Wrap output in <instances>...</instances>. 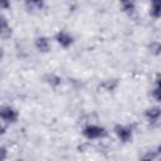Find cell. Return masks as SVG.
<instances>
[{
    "label": "cell",
    "mask_w": 161,
    "mask_h": 161,
    "mask_svg": "<svg viewBox=\"0 0 161 161\" xmlns=\"http://www.w3.org/2000/svg\"><path fill=\"white\" fill-rule=\"evenodd\" d=\"M82 135L88 140H97V138H104L108 135V132L104 127L97 125H87L82 130Z\"/></svg>",
    "instance_id": "1"
},
{
    "label": "cell",
    "mask_w": 161,
    "mask_h": 161,
    "mask_svg": "<svg viewBox=\"0 0 161 161\" xmlns=\"http://www.w3.org/2000/svg\"><path fill=\"white\" fill-rule=\"evenodd\" d=\"M116 136L118 137V140L121 142H130L132 140V136H133V131L131 127L128 126H123V125H116L114 128H113Z\"/></svg>",
    "instance_id": "2"
},
{
    "label": "cell",
    "mask_w": 161,
    "mask_h": 161,
    "mask_svg": "<svg viewBox=\"0 0 161 161\" xmlns=\"http://www.w3.org/2000/svg\"><path fill=\"white\" fill-rule=\"evenodd\" d=\"M0 118L8 123H15L19 118V113L15 108L10 106H4L0 108Z\"/></svg>",
    "instance_id": "3"
},
{
    "label": "cell",
    "mask_w": 161,
    "mask_h": 161,
    "mask_svg": "<svg viewBox=\"0 0 161 161\" xmlns=\"http://www.w3.org/2000/svg\"><path fill=\"white\" fill-rule=\"evenodd\" d=\"M55 40L63 48H69L73 44V36L68 31H65V30H59L55 34Z\"/></svg>",
    "instance_id": "4"
},
{
    "label": "cell",
    "mask_w": 161,
    "mask_h": 161,
    "mask_svg": "<svg viewBox=\"0 0 161 161\" xmlns=\"http://www.w3.org/2000/svg\"><path fill=\"white\" fill-rule=\"evenodd\" d=\"M160 116H161V108L160 107H150L145 111V117L147 118V121L150 123H153V122H157L160 119Z\"/></svg>",
    "instance_id": "5"
},
{
    "label": "cell",
    "mask_w": 161,
    "mask_h": 161,
    "mask_svg": "<svg viewBox=\"0 0 161 161\" xmlns=\"http://www.w3.org/2000/svg\"><path fill=\"white\" fill-rule=\"evenodd\" d=\"M35 48L40 52V53H48L50 50V43L49 39L47 36H38L34 42Z\"/></svg>",
    "instance_id": "6"
},
{
    "label": "cell",
    "mask_w": 161,
    "mask_h": 161,
    "mask_svg": "<svg viewBox=\"0 0 161 161\" xmlns=\"http://www.w3.org/2000/svg\"><path fill=\"white\" fill-rule=\"evenodd\" d=\"M150 15L155 19H158L161 16V3L160 1H152L150 6Z\"/></svg>",
    "instance_id": "7"
},
{
    "label": "cell",
    "mask_w": 161,
    "mask_h": 161,
    "mask_svg": "<svg viewBox=\"0 0 161 161\" xmlns=\"http://www.w3.org/2000/svg\"><path fill=\"white\" fill-rule=\"evenodd\" d=\"M44 82L52 87H58L62 83V78L55 74H47V75H44Z\"/></svg>",
    "instance_id": "8"
},
{
    "label": "cell",
    "mask_w": 161,
    "mask_h": 161,
    "mask_svg": "<svg viewBox=\"0 0 161 161\" xmlns=\"http://www.w3.org/2000/svg\"><path fill=\"white\" fill-rule=\"evenodd\" d=\"M44 6L43 1L39 0H33V1H25V8L28 11H33V10H42Z\"/></svg>",
    "instance_id": "9"
},
{
    "label": "cell",
    "mask_w": 161,
    "mask_h": 161,
    "mask_svg": "<svg viewBox=\"0 0 161 161\" xmlns=\"http://www.w3.org/2000/svg\"><path fill=\"white\" fill-rule=\"evenodd\" d=\"M121 6H122V11H125V13H127V14H133L135 13V10H136V5H135V3L133 1H122L121 3Z\"/></svg>",
    "instance_id": "10"
},
{
    "label": "cell",
    "mask_w": 161,
    "mask_h": 161,
    "mask_svg": "<svg viewBox=\"0 0 161 161\" xmlns=\"http://www.w3.org/2000/svg\"><path fill=\"white\" fill-rule=\"evenodd\" d=\"M150 49H151V52H152L155 55H158V54H160V50H161V45H160L158 42H153V43H151Z\"/></svg>",
    "instance_id": "11"
},
{
    "label": "cell",
    "mask_w": 161,
    "mask_h": 161,
    "mask_svg": "<svg viewBox=\"0 0 161 161\" xmlns=\"http://www.w3.org/2000/svg\"><path fill=\"white\" fill-rule=\"evenodd\" d=\"M152 97H153L157 102H160V87H158V78H157V80H156V87L152 89Z\"/></svg>",
    "instance_id": "12"
},
{
    "label": "cell",
    "mask_w": 161,
    "mask_h": 161,
    "mask_svg": "<svg viewBox=\"0 0 161 161\" xmlns=\"http://www.w3.org/2000/svg\"><path fill=\"white\" fill-rule=\"evenodd\" d=\"M10 35H11V28H6V29L0 30V38H3V39H8Z\"/></svg>",
    "instance_id": "13"
},
{
    "label": "cell",
    "mask_w": 161,
    "mask_h": 161,
    "mask_svg": "<svg viewBox=\"0 0 161 161\" xmlns=\"http://www.w3.org/2000/svg\"><path fill=\"white\" fill-rule=\"evenodd\" d=\"M6 28H9L8 20H6V18H5L4 15H1V14H0V30L6 29Z\"/></svg>",
    "instance_id": "14"
},
{
    "label": "cell",
    "mask_w": 161,
    "mask_h": 161,
    "mask_svg": "<svg viewBox=\"0 0 161 161\" xmlns=\"http://www.w3.org/2000/svg\"><path fill=\"white\" fill-rule=\"evenodd\" d=\"M8 157V150L4 146H0V161H4Z\"/></svg>",
    "instance_id": "15"
},
{
    "label": "cell",
    "mask_w": 161,
    "mask_h": 161,
    "mask_svg": "<svg viewBox=\"0 0 161 161\" xmlns=\"http://www.w3.org/2000/svg\"><path fill=\"white\" fill-rule=\"evenodd\" d=\"M10 8V3L8 0H0V10H5Z\"/></svg>",
    "instance_id": "16"
},
{
    "label": "cell",
    "mask_w": 161,
    "mask_h": 161,
    "mask_svg": "<svg viewBox=\"0 0 161 161\" xmlns=\"http://www.w3.org/2000/svg\"><path fill=\"white\" fill-rule=\"evenodd\" d=\"M5 131H6V128L0 123V136H1V135H4V133H5Z\"/></svg>",
    "instance_id": "17"
},
{
    "label": "cell",
    "mask_w": 161,
    "mask_h": 161,
    "mask_svg": "<svg viewBox=\"0 0 161 161\" xmlns=\"http://www.w3.org/2000/svg\"><path fill=\"white\" fill-rule=\"evenodd\" d=\"M3 57H4V49L0 47V60L3 59Z\"/></svg>",
    "instance_id": "18"
},
{
    "label": "cell",
    "mask_w": 161,
    "mask_h": 161,
    "mask_svg": "<svg viewBox=\"0 0 161 161\" xmlns=\"http://www.w3.org/2000/svg\"><path fill=\"white\" fill-rule=\"evenodd\" d=\"M141 161H152V158H143V160H141Z\"/></svg>",
    "instance_id": "19"
},
{
    "label": "cell",
    "mask_w": 161,
    "mask_h": 161,
    "mask_svg": "<svg viewBox=\"0 0 161 161\" xmlns=\"http://www.w3.org/2000/svg\"><path fill=\"white\" fill-rule=\"evenodd\" d=\"M16 161H23V160H16Z\"/></svg>",
    "instance_id": "20"
}]
</instances>
